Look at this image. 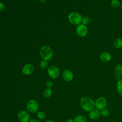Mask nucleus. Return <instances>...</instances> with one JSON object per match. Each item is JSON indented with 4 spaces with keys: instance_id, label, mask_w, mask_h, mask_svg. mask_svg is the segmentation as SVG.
I'll list each match as a JSON object with an SVG mask.
<instances>
[{
    "instance_id": "1",
    "label": "nucleus",
    "mask_w": 122,
    "mask_h": 122,
    "mask_svg": "<svg viewBox=\"0 0 122 122\" xmlns=\"http://www.w3.org/2000/svg\"><path fill=\"white\" fill-rule=\"evenodd\" d=\"M80 104L81 108L86 112L91 111L95 107V102L92 98L88 97H82L80 100Z\"/></svg>"
},
{
    "instance_id": "2",
    "label": "nucleus",
    "mask_w": 122,
    "mask_h": 122,
    "mask_svg": "<svg viewBox=\"0 0 122 122\" xmlns=\"http://www.w3.org/2000/svg\"><path fill=\"white\" fill-rule=\"evenodd\" d=\"M40 55L43 60L49 61L53 57L52 50L48 46H43L40 49Z\"/></svg>"
},
{
    "instance_id": "3",
    "label": "nucleus",
    "mask_w": 122,
    "mask_h": 122,
    "mask_svg": "<svg viewBox=\"0 0 122 122\" xmlns=\"http://www.w3.org/2000/svg\"><path fill=\"white\" fill-rule=\"evenodd\" d=\"M69 21L73 25H78L81 23L82 17L81 15L77 12H71L68 16Z\"/></svg>"
},
{
    "instance_id": "4",
    "label": "nucleus",
    "mask_w": 122,
    "mask_h": 122,
    "mask_svg": "<svg viewBox=\"0 0 122 122\" xmlns=\"http://www.w3.org/2000/svg\"><path fill=\"white\" fill-rule=\"evenodd\" d=\"M27 111L32 113H36L39 110V104L38 102L33 99L30 100L26 105Z\"/></svg>"
},
{
    "instance_id": "5",
    "label": "nucleus",
    "mask_w": 122,
    "mask_h": 122,
    "mask_svg": "<svg viewBox=\"0 0 122 122\" xmlns=\"http://www.w3.org/2000/svg\"><path fill=\"white\" fill-rule=\"evenodd\" d=\"M107 105V100L103 97H98L95 102V107L99 110L105 108Z\"/></svg>"
},
{
    "instance_id": "6",
    "label": "nucleus",
    "mask_w": 122,
    "mask_h": 122,
    "mask_svg": "<svg viewBox=\"0 0 122 122\" xmlns=\"http://www.w3.org/2000/svg\"><path fill=\"white\" fill-rule=\"evenodd\" d=\"M17 117L20 122H28L30 120L29 112L24 110L20 111L17 114Z\"/></svg>"
},
{
    "instance_id": "7",
    "label": "nucleus",
    "mask_w": 122,
    "mask_h": 122,
    "mask_svg": "<svg viewBox=\"0 0 122 122\" xmlns=\"http://www.w3.org/2000/svg\"><path fill=\"white\" fill-rule=\"evenodd\" d=\"M60 73L59 69L55 66H51L48 69V74L52 79L58 78L60 75Z\"/></svg>"
},
{
    "instance_id": "8",
    "label": "nucleus",
    "mask_w": 122,
    "mask_h": 122,
    "mask_svg": "<svg viewBox=\"0 0 122 122\" xmlns=\"http://www.w3.org/2000/svg\"><path fill=\"white\" fill-rule=\"evenodd\" d=\"M77 34L80 37H85L88 33V29L86 25L82 24L78 25L76 29Z\"/></svg>"
},
{
    "instance_id": "9",
    "label": "nucleus",
    "mask_w": 122,
    "mask_h": 122,
    "mask_svg": "<svg viewBox=\"0 0 122 122\" xmlns=\"http://www.w3.org/2000/svg\"><path fill=\"white\" fill-rule=\"evenodd\" d=\"M34 70V67L33 65L30 63H28L25 64L22 68V72L23 74L26 75H29L32 73Z\"/></svg>"
},
{
    "instance_id": "10",
    "label": "nucleus",
    "mask_w": 122,
    "mask_h": 122,
    "mask_svg": "<svg viewBox=\"0 0 122 122\" xmlns=\"http://www.w3.org/2000/svg\"><path fill=\"white\" fill-rule=\"evenodd\" d=\"M62 78L67 82L71 81L73 79V74L69 70H65L62 72Z\"/></svg>"
},
{
    "instance_id": "11",
    "label": "nucleus",
    "mask_w": 122,
    "mask_h": 122,
    "mask_svg": "<svg viewBox=\"0 0 122 122\" xmlns=\"http://www.w3.org/2000/svg\"><path fill=\"white\" fill-rule=\"evenodd\" d=\"M114 76L118 81L121 78L122 76V65L120 64H117L114 68Z\"/></svg>"
},
{
    "instance_id": "12",
    "label": "nucleus",
    "mask_w": 122,
    "mask_h": 122,
    "mask_svg": "<svg viewBox=\"0 0 122 122\" xmlns=\"http://www.w3.org/2000/svg\"><path fill=\"white\" fill-rule=\"evenodd\" d=\"M101 116L100 111L97 109H93L90 111L89 117L90 119L95 120L98 119Z\"/></svg>"
},
{
    "instance_id": "13",
    "label": "nucleus",
    "mask_w": 122,
    "mask_h": 122,
    "mask_svg": "<svg viewBox=\"0 0 122 122\" xmlns=\"http://www.w3.org/2000/svg\"><path fill=\"white\" fill-rule=\"evenodd\" d=\"M100 57L102 61L104 62H108L111 61L112 56L110 53L107 51H104L101 54Z\"/></svg>"
},
{
    "instance_id": "14",
    "label": "nucleus",
    "mask_w": 122,
    "mask_h": 122,
    "mask_svg": "<svg viewBox=\"0 0 122 122\" xmlns=\"http://www.w3.org/2000/svg\"><path fill=\"white\" fill-rule=\"evenodd\" d=\"M116 90L118 93L122 96V78H121L117 81Z\"/></svg>"
},
{
    "instance_id": "15",
    "label": "nucleus",
    "mask_w": 122,
    "mask_h": 122,
    "mask_svg": "<svg viewBox=\"0 0 122 122\" xmlns=\"http://www.w3.org/2000/svg\"><path fill=\"white\" fill-rule=\"evenodd\" d=\"M74 122H86V117L82 115H78L74 118Z\"/></svg>"
},
{
    "instance_id": "16",
    "label": "nucleus",
    "mask_w": 122,
    "mask_h": 122,
    "mask_svg": "<svg viewBox=\"0 0 122 122\" xmlns=\"http://www.w3.org/2000/svg\"><path fill=\"white\" fill-rule=\"evenodd\" d=\"M114 46L116 49H120L122 47V39L117 38L114 42Z\"/></svg>"
},
{
    "instance_id": "17",
    "label": "nucleus",
    "mask_w": 122,
    "mask_h": 122,
    "mask_svg": "<svg viewBox=\"0 0 122 122\" xmlns=\"http://www.w3.org/2000/svg\"><path fill=\"white\" fill-rule=\"evenodd\" d=\"M43 96L45 98H49L50 97L51 95H52V91L51 89H49V88H46L43 92Z\"/></svg>"
},
{
    "instance_id": "18",
    "label": "nucleus",
    "mask_w": 122,
    "mask_h": 122,
    "mask_svg": "<svg viewBox=\"0 0 122 122\" xmlns=\"http://www.w3.org/2000/svg\"><path fill=\"white\" fill-rule=\"evenodd\" d=\"M37 117H38V118L40 120H42L45 119L46 118V114L44 112H43V111H38L37 112Z\"/></svg>"
},
{
    "instance_id": "19",
    "label": "nucleus",
    "mask_w": 122,
    "mask_h": 122,
    "mask_svg": "<svg viewBox=\"0 0 122 122\" xmlns=\"http://www.w3.org/2000/svg\"><path fill=\"white\" fill-rule=\"evenodd\" d=\"M111 5L113 8H117L121 5V2L119 0H112Z\"/></svg>"
},
{
    "instance_id": "20",
    "label": "nucleus",
    "mask_w": 122,
    "mask_h": 122,
    "mask_svg": "<svg viewBox=\"0 0 122 122\" xmlns=\"http://www.w3.org/2000/svg\"><path fill=\"white\" fill-rule=\"evenodd\" d=\"M100 113H101V115H102V116L107 117L109 115L110 112L108 109L104 108L100 111Z\"/></svg>"
},
{
    "instance_id": "21",
    "label": "nucleus",
    "mask_w": 122,
    "mask_h": 122,
    "mask_svg": "<svg viewBox=\"0 0 122 122\" xmlns=\"http://www.w3.org/2000/svg\"><path fill=\"white\" fill-rule=\"evenodd\" d=\"M48 62L46 60H42L40 63V67L42 69H46L47 67H48Z\"/></svg>"
},
{
    "instance_id": "22",
    "label": "nucleus",
    "mask_w": 122,
    "mask_h": 122,
    "mask_svg": "<svg viewBox=\"0 0 122 122\" xmlns=\"http://www.w3.org/2000/svg\"><path fill=\"white\" fill-rule=\"evenodd\" d=\"M90 22V19L86 17H85L84 18H82V20H81V23L82 24L86 25H87Z\"/></svg>"
},
{
    "instance_id": "23",
    "label": "nucleus",
    "mask_w": 122,
    "mask_h": 122,
    "mask_svg": "<svg viewBox=\"0 0 122 122\" xmlns=\"http://www.w3.org/2000/svg\"><path fill=\"white\" fill-rule=\"evenodd\" d=\"M46 86L47 88L51 89L53 86V82L51 81H49L46 82Z\"/></svg>"
},
{
    "instance_id": "24",
    "label": "nucleus",
    "mask_w": 122,
    "mask_h": 122,
    "mask_svg": "<svg viewBox=\"0 0 122 122\" xmlns=\"http://www.w3.org/2000/svg\"><path fill=\"white\" fill-rule=\"evenodd\" d=\"M5 8V6L4 4L2 2H0V11H2L4 10Z\"/></svg>"
},
{
    "instance_id": "25",
    "label": "nucleus",
    "mask_w": 122,
    "mask_h": 122,
    "mask_svg": "<svg viewBox=\"0 0 122 122\" xmlns=\"http://www.w3.org/2000/svg\"><path fill=\"white\" fill-rule=\"evenodd\" d=\"M28 122H40L38 120L35 119H32L31 120H30V121Z\"/></svg>"
},
{
    "instance_id": "26",
    "label": "nucleus",
    "mask_w": 122,
    "mask_h": 122,
    "mask_svg": "<svg viewBox=\"0 0 122 122\" xmlns=\"http://www.w3.org/2000/svg\"><path fill=\"white\" fill-rule=\"evenodd\" d=\"M65 122H74V120L72 119H69L67 120Z\"/></svg>"
},
{
    "instance_id": "27",
    "label": "nucleus",
    "mask_w": 122,
    "mask_h": 122,
    "mask_svg": "<svg viewBox=\"0 0 122 122\" xmlns=\"http://www.w3.org/2000/svg\"><path fill=\"white\" fill-rule=\"evenodd\" d=\"M44 122H54L53 121L51 120H46L45 121H44Z\"/></svg>"
},
{
    "instance_id": "28",
    "label": "nucleus",
    "mask_w": 122,
    "mask_h": 122,
    "mask_svg": "<svg viewBox=\"0 0 122 122\" xmlns=\"http://www.w3.org/2000/svg\"><path fill=\"white\" fill-rule=\"evenodd\" d=\"M121 9H122V4L121 5Z\"/></svg>"
},
{
    "instance_id": "29",
    "label": "nucleus",
    "mask_w": 122,
    "mask_h": 122,
    "mask_svg": "<svg viewBox=\"0 0 122 122\" xmlns=\"http://www.w3.org/2000/svg\"><path fill=\"white\" fill-rule=\"evenodd\" d=\"M112 122H117V121H112Z\"/></svg>"
},
{
    "instance_id": "30",
    "label": "nucleus",
    "mask_w": 122,
    "mask_h": 122,
    "mask_svg": "<svg viewBox=\"0 0 122 122\" xmlns=\"http://www.w3.org/2000/svg\"></svg>"
}]
</instances>
